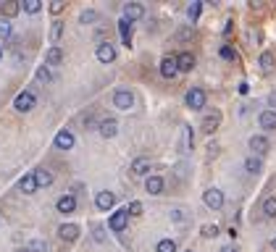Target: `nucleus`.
Listing matches in <instances>:
<instances>
[{"label":"nucleus","instance_id":"nucleus-1","mask_svg":"<svg viewBox=\"0 0 276 252\" xmlns=\"http://www.w3.org/2000/svg\"><path fill=\"white\" fill-rule=\"evenodd\" d=\"M113 105L116 108H121V110H129L132 105H134V95L129 92V89H116V92H113Z\"/></svg>","mask_w":276,"mask_h":252},{"label":"nucleus","instance_id":"nucleus-2","mask_svg":"<svg viewBox=\"0 0 276 252\" xmlns=\"http://www.w3.org/2000/svg\"><path fill=\"white\" fill-rule=\"evenodd\" d=\"M14 108L21 110V113H27L34 108V92H29V89H24V92H19L16 100H14Z\"/></svg>","mask_w":276,"mask_h":252},{"label":"nucleus","instance_id":"nucleus-3","mask_svg":"<svg viewBox=\"0 0 276 252\" xmlns=\"http://www.w3.org/2000/svg\"><path fill=\"white\" fill-rule=\"evenodd\" d=\"M187 105H190L192 110H200V108H205V89H200V87H192L190 92H187Z\"/></svg>","mask_w":276,"mask_h":252},{"label":"nucleus","instance_id":"nucleus-4","mask_svg":"<svg viewBox=\"0 0 276 252\" xmlns=\"http://www.w3.org/2000/svg\"><path fill=\"white\" fill-rule=\"evenodd\" d=\"M203 200H205V205H208L211 210H218V208H221V205H224V194H221V189L211 187V189H205Z\"/></svg>","mask_w":276,"mask_h":252},{"label":"nucleus","instance_id":"nucleus-5","mask_svg":"<svg viewBox=\"0 0 276 252\" xmlns=\"http://www.w3.org/2000/svg\"><path fill=\"white\" fill-rule=\"evenodd\" d=\"M126 221H129V210H126V208L116 210V213L111 215V221H108L111 231H124V228H126Z\"/></svg>","mask_w":276,"mask_h":252},{"label":"nucleus","instance_id":"nucleus-6","mask_svg":"<svg viewBox=\"0 0 276 252\" xmlns=\"http://www.w3.org/2000/svg\"><path fill=\"white\" fill-rule=\"evenodd\" d=\"M218 123H221V113H218V110H213V113H208V116L203 118L200 129H203L205 134H213V132L218 129Z\"/></svg>","mask_w":276,"mask_h":252},{"label":"nucleus","instance_id":"nucleus-7","mask_svg":"<svg viewBox=\"0 0 276 252\" xmlns=\"http://www.w3.org/2000/svg\"><path fill=\"white\" fill-rule=\"evenodd\" d=\"M98 61H100V63H111V61H116V48H113L111 42L98 45Z\"/></svg>","mask_w":276,"mask_h":252},{"label":"nucleus","instance_id":"nucleus-8","mask_svg":"<svg viewBox=\"0 0 276 252\" xmlns=\"http://www.w3.org/2000/svg\"><path fill=\"white\" fill-rule=\"evenodd\" d=\"M145 16V6L142 3H126L124 6V19L126 21H137V19H142Z\"/></svg>","mask_w":276,"mask_h":252},{"label":"nucleus","instance_id":"nucleus-9","mask_svg":"<svg viewBox=\"0 0 276 252\" xmlns=\"http://www.w3.org/2000/svg\"><path fill=\"white\" fill-rule=\"evenodd\" d=\"M55 147H58V150H71L74 147V134L68 129H61L58 134H55Z\"/></svg>","mask_w":276,"mask_h":252},{"label":"nucleus","instance_id":"nucleus-10","mask_svg":"<svg viewBox=\"0 0 276 252\" xmlns=\"http://www.w3.org/2000/svg\"><path fill=\"white\" fill-rule=\"evenodd\" d=\"M176 74H179V68H176V58H168V55H166V58L160 61V76H163V79H174Z\"/></svg>","mask_w":276,"mask_h":252},{"label":"nucleus","instance_id":"nucleus-11","mask_svg":"<svg viewBox=\"0 0 276 252\" xmlns=\"http://www.w3.org/2000/svg\"><path fill=\"white\" fill-rule=\"evenodd\" d=\"M95 205H98L100 210H111L113 205H116V194H113V192H98Z\"/></svg>","mask_w":276,"mask_h":252},{"label":"nucleus","instance_id":"nucleus-12","mask_svg":"<svg viewBox=\"0 0 276 252\" xmlns=\"http://www.w3.org/2000/svg\"><path fill=\"white\" fill-rule=\"evenodd\" d=\"M58 234H61L63 242H76V239H79V226L76 223H63L58 228Z\"/></svg>","mask_w":276,"mask_h":252},{"label":"nucleus","instance_id":"nucleus-13","mask_svg":"<svg viewBox=\"0 0 276 252\" xmlns=\"http://www.w3.org/2000/svg\"><path fill=\"white\" fill-rule=\"evenodd\" d=\"M116 132H119V121H116V118H103V121H100V134L106 137V140L116 137Z\"/></svg>","mask_w":276,"mask_h":252},{"label":"nucleus","instance_id":"nucleus-14","mask_svg":"<svg viewBox=\"0 0 276 252\" xmlns=\"http://www.w3.org/2000/svg\"><path fill=\"white\" fill-rule=\"evenodd\" d=\"M55 208H58V213H74V208H76V197H74V194H63V197L55 202Z\"/></svg>","mask_w":276,"mask_h":252},{"label":"nucleus","instance_id":"nucleus-15","mask_svg":"<svg viewBox=\"0 0 276 252\" xmlns=\"http://www.w3.org/2000/svg\"><path fill=\"white\" fill-rule=\"evenodd\" d=\"M192 66H195V55L192 53L184 50V53L176 55V68H179V71H192Z\"/></svg>","mask_w":276,"mask_h":252},{"label":"nucleus","instance_id":"nucleus-16","mask_svg":"<svg viewBox=\"0 0 276 252\" xmlns=\"http://www.w3.org/2000/svg\"><path fill=\"white\" fill-rule=\"evenodd\" d=\"M258 121H260V129L273 132V129H276V110H263Z\"/></svg>","mask_w":276,"mask_h":252},{"label":"nucleus","instance_id":"nucleus-17","mask_svg":"<svg viewBox=\"0 0 276 252\" xmlns=\"http://www.w3.org/2000/svg\"><path fill=\"white\" fill-rule=\"evenodd\" d=\"M250 150H255V153H268V140L263 134H252L250 137Z\"/></svg>","mask_w":276,"mask_h":252},{"label":"nucleus","instance_id":"nucleus-18","mask_svg":"<svg viewBox=\"0 0 276 252\" xmlns=\"http://www.w3.org/2000/svg\"><path fill=\"white\" fill-rule=\"evenodd\" d=\"M119 32H121V42L129 48L132 45V34H134V29H132V21H126V19H121L119 21Z\"/></svg>","mask_w":276,"mask_h":252},{"label":"nucleus","instance_id":"nucleus-19","mask_svg":"<svg viewBox=\"0 0 276 252\" xmlns=\"http://www.w3.org/2000/svg\"><path fill=\"white\" fill-rule=\"evenodd\" d=\"M34 181H37V187H50L53 184V174L48 168H37L34 171Z\"/></svg>","mask_w":276,"mask_h":252},{"label":"nucleus","instance_id":"nucleus-20","mask_svg":"<svg viewBox=\"0 0 276 252\" xmlns=\"http://www.w3.org/2000/svg\"><path fill=\"white\" fill-rule=\"evenodd\" d=\"M19 189L24 192V194H32V192H37V181H34V174H27V176H21V181H19Z\"/></svg>","mask_w":276,"mask_h":252},{"label":"nucleus","instance_id":"nucleus-21","mask_svg":"<svg viewBox=\"0 0 276 252\" xmlns=\"http://www.w3.org/2000/svg\"><path fill=\"white\" fill-rule=\"evenodd\" d=\"M147 171H150V160H147V158H137L132 163V174L134 176H145Z\"/></svg>","mask_w":276,"mask_h":252},{"label":"nucleus","instance_id":"nucleus-22","mask_svg":"<svg viewBox=\"0 0 276 252\" xmlns=\"http://www.w3.org/2000/svg\"><path fill=\"white\" fill-rule=\"evenodd\" d=\"M145 189L150 194H160V192H163V179H160V176H147Z\"/></svg>","mask_w":276,"mask_h":252},{"label":"nucleus","instance_id":"nucleus-23","mask_svg":"<svg viewBox=\"0 0 276 252\" xmlns=\"http://www.w3.org/2000/svg\"><path fill=\"white\" fill-rule=\"evenodd\" d=\"M19 11H21V3H16V0H8V3L0 6V14H3L6 19H14Z\"/></svg>","mask_w":276,"mask_h":252},{"label":"nucleus","instance_id":"nucleus-24","mask_svg":"<svg viewBox=\"0 0 276 252\" xmlns=\"http://www.w3.org/2000/svg\"><path fill=\"white\" fill-rule=\"evenodd\" d=\"M61 61H63V53H61L58 45H53V48L48 50V55H45V63H48V66H58Z\"/></svg>","mask_w":276,"mask_h":252},{"label":"nucleus","instance_id":"nucleus-25","mask_svg":"<svg viewBox=\"0 0 276 252\" xmlns=\"http://www.w3.org/2000/svg\"><path fill=\"white\" fill-rule=\"evenodd\" d=\"M258 66H260V71L263 74H268L271 68H273V53H260V58H258Z\"/></svg>","mask_w":276,"mask_h":252},{"label":"nucleus","instance_id":"nucleus-26","mask_svg":"<svg viewBox=\"0 0 276 252\" xmlns=\"http://www.w3.org/2000/svg\"><path fill=\"white\" fill-rule=\"evenodd\" d=\"M260 168H263V166H260L258 158H247V160H245V171H247V174L255 176V174H260Z\"/></svg>","mask_w":276,"mask_h":252},{"label":"nucleus","instance_id":"nucleus-27","mask_svg":"<svg viewBox=\"0 0 276 252\" xmlns=\"http://www.w3.org/2000/svg\"><path fill=\"white\" fill-rule=\"evenodd\" d=\"M263 213H266L268 218H276V197H266V202H263Z\"/></svg>","mask_w":276,"mask_h":252},{"label":"nucleus","instance_id":"nucleus-28","mask_svg":"<svg viewBox=\"0 0 276 252\" xmlns=\"http://www.w3.org/2000/svg\"><path fill=\"white\" fill-rule=\"evenodd\" d=\"M61 34H63V24H61V21H53V29H50V42L55 45V42L61 40Z\"/></svg>","mask_w":276,"mask_h":252},{"label":"nucleus","instance_id":"nucleus-29","mask_svg":"<svg viewBox=\"0 0 276 252\" xmlns=\"http://www.w3.org/2000/svg\"><path fill=\"white\" fill-rule=\"evenodd\" d=\"M158 252H176V242H174V239H160V242H158Z\"/></svg>","mask_w":276,"mask_h":252},{"label":"nucleus","instance_id":"nucleus-30","mask_svg":"<svg viewBox=\"0 0 276 252\" xmlns=\"http://www.w3.org/2000/svg\"><path fill=\"white\" fill-rule=\"evenodd\" d=\"M200 234H203L205 239H213V236H218V226H216V223H205V226L200 228Z\"/></svg>","mask_w":276,"mask_h":252},{"label":"nucleus","instance_id":"nucleus-31","mask_svg":"<svg viewBox=\"0 0 276 252\" xmlns=\"http://www.w3.org/2000/svg\"><path fill=\"white\" fill-rule=\"evenodd\" d=\"M200 8H203V3H190V6H187V16H190V21H198Z\"/></svg>","mask_w":276,"mask_h":252},{"label":"nucleus","instance_id":"nucleus-32","mask_svg":"<svg viewBox=\"0 0 276 252\" xmlns=\"http://www.w3.org/2000/svg\"><path fill=\"white\" fill-rule=\"evenodd\" d=\"M79 21H82V24H92V21H98V11H82V16H79Z\"/></svg>","mask_w":276,"mask_h":252},{"label":"nucleus","instance_id":"nucleus-33","mask_svg":"<svg viewBox=\"0 0 276 252\" xmlns=\"http://www.w3.org/2000/svg\"><path fill=\"white\" fill-rule=\"evenodd\" d=\"M37 79H40V82H50V79H53L50 68H48V66H40V68H37Z\"/></svg>","mask_w":276,"mask_h":252},{"label":"nucleus","instance_id":"nucleus-34","mask_svg":"<svg viewBox=\"0 0 276 252\" xmlns=\"http://www.w3.org/2000/svg\"><path fill=\"white\" fill-rule=\"evenodd\" d=\"M11 37V24L8 19H0V40H8Z\"/></svg>","mask_w":276,"mask_h":252},{"label":"nucleus","instance_id":"nucleus-35","mask_svg":"<svg viewBox=\"0 0 276 252\" xmlns=\"http://www.w3.org/2000/svg\"><path fill=\"white\" fill-rule=\"evenodd\" d=\"M40 8H42L40 0H27V3H24V11H27V14H37Z\"/></svg>","mask_w":276,"mask_h":252},{"label":"nucleus","instance_id":"nucleus-36","mask_svg":"<svg viewBox=\"0 0 276 252\" xmlns=\"http://www.w3.org/2000/svg\"><path fill=\"white\" fill-rule=\"evenodd\" d=\"M221 58L224 61H237V53L229 48V45H224V48H221Z\"/></svg>","mask_w":276,"mask_h":252},{"label":"nucleus","instance_id":"nucleus-37","mask_svg":"<svg viewBox=\"0 0 276 252\" xmlns=\"http://www.w3.org/2000/svg\"><path fill=\"white\" fill-rule=\"evenodd\" d=\"M29 249H32V252H48V244H45L42 239H34V242L29 244Z\"/></svg>","mask_w":276,"mask_h":252},{"label":"nucleus","instance_id":"nucleus-38","mask_svg":"<svg viewBox=\"0 0 276 252\" xmlns=\"http://www.w3.org/2000/svg\"><path fill=\"white\" fill-rule=\"evenodd\" d=\"M192 126H184V150H190V145H192Z\"/></svg>","mask_w":276,"mask_h":252},{"label":"nucleus","instance_id":"nucleus-39","mask_svg":"<svg viewBox=\"0 0 276 252\" xmlns=\"http://www.w3.org/2000/svg\"><path fill=\"white\" fill-rule=\"evenodd\" d=\"M126 210H129V215H140L142 213V202H129V208H126Z\"/></svg>","mask_w":276,"mask_h":252},{"label":"nucleus","instance_id":"nucleus-40","mask_svg":"<svg viewBox=\"0 0 276 252\" xmlns=\"http://www.w3.org/2000/svg\"><path fill=\"white\" fill-rule=\"evenodd\" d=\"M176 37L184 42V40H190L192 37V27H184V29H179V34H176Z\"/></svg>","mask_w":276,"mask_h":252},{"label":"nucleus","instance_id":"nucleus-41","mask_svg":"<svg viewBox=\"0 0 276 252\" xmlns=\"http://www.w3.org/2000/svg\"><path fill=\"white\" fill-rule=\"evenodd\" d=\"M63 11V3L61 0H55V3H50V14H61Z\"/></svg>","mask_w":276,"mask_h":252},{"label":"nucleus","instance_id":"nucleus-42","mask_svg":"<svg viewBox=\"0 0 276 252\" xmlns=\"http://www.w3.org/2000/svg\"><path fill=\"white\" fill-rule=\"evenodd\" d=\"M95 239H98V242H103V239H106V234H103V226H95Z\"/></svg>","mask_w":276,"mask_h":252},{"label":"nucleus","instance_id":"nucleus-43","mask_svg":"<svg viewBox=\"0 0 276 252\" xmlns=\"http://www.w3.org/2000/svg\"><path fill=\"white\" fill-rule=\"evenodd\" d=\"M221 252H237V247L234 244H226V247H221Z\"/></svg>","mask_w":276,"mask_h":252},{"label":"nucleus","instance_id":"nucleus-44","mask_svg":"<svg viewBox=\"0 0 276 252\" xmlns=\"http://www.w3.org/2000/svg\"><path fill=\"white\" fill-rule=\"evenodd\" d=\"M271 105H276V95H271Z\"/></svg>","mask_w":276,"mask_h":252},{"label":"nucleus","instance_id":"nucleus-45","mask_svg":"<svg viewBox=\"0 0 276 252\" xmlns=\"http://www.w3.org/2000/svg\"><path fill=\"white\" fill-rule=\"evenodd\" d=\"M271 247H273V249H276V236H273V239H271Z\"/></svg>","mask_w":276,"mask_h":252},{"label":"nucleus","instance_id":"nucleus-46","mask_svg":"<svg viewBox=\"0 0 276 252\" xmlns=\"http://www.w3.org/2000/svg\"><path fill=\"white\" fill-rule=\"evenodd\" d=\"M19 252H32V249H19Z\"/></svg>","mask_w":276,"mask_h":252},{"label":"nucleus","instance_id":"nucleus-47","mask_svg":"<svg viewBox=\"0 0 276 252\" xmlns=\"http://www.w3.org/2000/svg\"><path fill=\"white\" fill-rule=\"evenodd\" d=\"M0 58H3V48H0Z\"/></svg>","mask_w":276,"mask_h":252},{"label":"nucleus","instance_id":"nucleus-48","mask_svg":"<svg viewBox=\"0 0 276 252\" xmlns=\"http://www.w3.org/2000/svg\"><path fill=\"white\" fill-rule=\"evenodd\" d=\"M187 252H192V249H187Z\"/></svg>","mask_w":276,"mask_h":252}]
</instances>
